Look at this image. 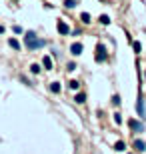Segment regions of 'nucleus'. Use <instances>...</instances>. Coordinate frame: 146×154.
Returning <instances> with one entry per match:
<instances>
[{
    "label": "nucleus",
    "mask_w": 146,
    "mask_h": 154,
    "mask_svg": "<svg viewBox=\"0 0 146 154\" xmlns=\"http://www.w3.org/2000/svg\"><path fill=\"white\" fill-rule=\"evenodd\" d=\"M24 42H26V48L28 50H38V48H42L46 42L40 38H36V34L30 30V32H26V36H24Z\"/></svg>",
    "instance_id": "f257e3e1"
},
{
    "label": "nucleus",
    "mask_w": 146,
    "mask_h": 154,
    "mask_svg": "<svg viewBox=\"0 0 146 154\" xmlns=\"http://www.w3.org/2000/svg\"><path fill=\"white\" fill-rule=\"evenodd\" d=\"M96 60L98 62H104L106 60V48H104V44H98L96 46Z\"/></svg>",
    "instance_id": "f03ea898"
},
{
    "label": "nucleus",
    "mask_w": 146,
    "mask_h": 154,
    "mask_svg": "<svg viewBox=\"0 0 146 154\" xmlns=\"http://www.w3.org/2000/svg\"><path fill=\"white\" fill-rule=\"evenodd\" d=\"M70 52H72L74 56H78V54H82V44H80V42H76V44H72V46H70Z\"/></svg>",
    "instance_id": "7ed1b4c3"
},
{
    "label": "nucleus",
    "mask_w": 146,
    "mask_h": 154,
    "mask_svg": "<svg viewBox=\"0 0 146 154\" xmlns=\"http://www.w3.org/2000/svg\"><path fill=\"white\" fill-rule=\"evenodd\" d=\"M130 128L136 130V132H142V130H144V124H142V122H136V120H130Z\"/></svg>",
    "instance_id": "20e7f679"
},
{
    "label": "nucleus",
    "mask_w": 146,
    "mask_h": 154,
    "mask_svg": "<svg viewBox=\"0 0 146 154\" xmlns=\"http://www.w3.org/2000/svg\"><path fill=\"white\" fill-rule=\"evenodd\" d=\"M58 32H60V34H68V32H70L68 24H66V22H58Z\"/></svg>",
    "instance_id": "39448f33"
},
{
    "label": "nucleus",
    "mask_w": 146,
    "mask_h": 154,
    "mask_svg": "<svg viewBox=\"0 0 146 154\" xmlns=\"http://www.w3.org/2000/svg\"><path fill=\"white\" fill-rule=\"evenodd\" d=\"M136 110H138V116H142V118H144V102H142V98L138 100V104H136Z\"/></svg>",
    "instance_id": "423d86ee"
},
{
    "label": "nucleus",
    "mask_w": 146,
    "mask_h": 154,
    "mask_svg": "<svg viewBox=\"0 0 146 154\" xmlns=\"http://www.w3.org/2000/svg\"><path fill=\"white\" fill-rule=\"evenodd\" d=\"M74 100H76L78 104H84V102H86V94H84V92H80V94H76V96H74Z\"/></svg>",
    "instance_id": "0eeeda50"
},
{
    "label": "nucleus",
    "mask_w": 146,
    "mask_h": 154,
    "mask_svg": "<svg viewBox=\"0 0 146 154\" xmlns=\"http://www.w3.org/2000/svg\"><path fill=\"white\" fill-rule=\"evenodd\" d=\"M134 148H136V150H140V152H144V150H146V144L142 142V140H136V142H134Z\"/></svg>",
    "instance_id": "6e6552de"
},
{
    "label": "nucleus",
    "mask_w": 146,
    "mask_h": 154,
    "mask_svg": "<svg viewBox=\"0 0 146 154\" xmlns=\"http://www.w3.org/2000/svg\"><path fill=\"white\" fill-rule=\"evenodd\" d=\"M42 64H44V68H46V70H50V68H52V58H50V56H44Z\"/></svg>",
    "instance_id": "1a4fd4ad"
},
{
    "label": "nucleus",
    "mask_w": 146,
    "mask_h": 154,
    "mask_svg": "<svg viewBox=\"0 0 146 154\" xmlns=\"http://www.w3.org/2000/svg\"><path fill=\"white\" fill-rule=\"evenodd\" d=\"M80 18H82V22H84V24L92 22V20H90V14H88V12H82V14H80Z\"/></svg>",
    "instance_id": "9d476101"
},
{
    "label": "nucleus",
    "mask_w": 146,
    "mask_h": 154,
    "mask_svg": "<svg viewBox=\"0 0 146 154\" xmlns=\"http://www.w3.org/2000/svg\"><path fill=\"white\" fill-rule=\"evenodd\" d=\"M124 148H126V144L120 140V142H116V146H114V150H118V152H124Z\"/></svg>",
    "instance_id": "9b49d317"
},
{
    "label": "nucleus",
    "mask_w": 146,
    "mask_h": 154,
    "mask_svg": "<svg viewBox=\"0 0 146 154\" xmlns=\"http://www.w3.org/2000/svg\"><path fill=\"white\" fill-rule=\"evenodd\" d=\"M8 44H10V46H12L14 50H18V48H20V42H18V40H14V38H10V40H8Z\"/></svg>",
    "instance_id": "f8f14e48"
},
{
    "label": "nucleus",
    "mask_w": 146,
    "mask_h": 154,
    "mask_svg": "<svg viewBox=\"0 0 146 154\" xmlns=\"http://www.w3.org/2000/svg\"><path fill=\"white\" fill-rule=\"evenodd\" d=\"M64 6L66 8H74L76 6V0H64Z\"/></svg>",
    "instance_id": "ddd939ff"
},
{
    "label": "nucleus",
    "mask_w": 146,
    "mask_h": 154,
    "mask_svg": "<svg viewBox=\"0 0 146 154\" xmlns=\"http://www.w3.org/2000/svg\"><path fill=\"white\" fill-rule=\"evenodd\" d=\"M50 90H52L54 94H56V92H60V84H58V82H52V86H50Z\"/></svg>",
    "instance_id": "4468645a"
},
{
    "label": "nucleus",
    "mask_w": 146,
    "mask_h": 154,
    "mask_svg": "<svg viewBox=\"0 0 146 154\" xmlns=\"http://www.w3.org/2000/svg\"><path fill=\"white\" fill-rule=\"evenodd\" d=\"M30 72H32V74H38V72H40V66H38V64H32V66H30Z\"/></svg>",
    "instance_id": "2eb2a0df"
},
{
    "label": "nucleus",
    "mask_w": 146,
    "mask_h": 154,
    "mask_svg": "<svg viewBox=\"0 0 146 154\" xmlns=\"http://www.w3.org/2000/svg\"><path fill=\"white\" fill-rule=\"evenodd\" d=\"M68 86H70L72 90H78V86H80V82H78V80H72V82H70Z\"/></svg>",
    "instance_id": "dca6fc26"
},
{
    "label": "nucleus",
    "mask_w": 146,
    "mask_h": 154,
    "mask_svg": "<svg viewBox=\"0 0 146 154\" xmlns=\"http://www.w3.org/2000/svg\"><path fill=\"white\" fill-rule=\"evenodd\" d=\"M112 104H114V106H118V104H120V96H118V94H114V96H112Z\"/></svg>",
    "instance_id": "f3484780"
},
{
    "label": "nucleus",
    "mask_w": 146,
    "mask_h": 154,
    "mask_svg": "<svg viewBox=\"0 0 146 154\" xmlns=\"http://www.w3.org/2000/svg\"><path fill=\"white\" fill-rule=\"evenodd\" d=\"M100 22H102V24H108V22H110V18L104 14V16H100Z\"/></svg>",
    "instance_id": "a211bd4d"
},
{
    "label": "nucleus",
    "mask_w": 146,
    "mask_h": 154,
    "mask_svg": "<svg viewBox=\"0 0 146 154\" xmlns=\"http://www.w3.org/2000/svg\"><path fill=\"white\" fill-rule=\"evenodd\" d=\"M114 122H116V124H120V122H122V116H120V114H114Z\"/></svg>",
    "instance_id": "6ab92c4d"
},
{
    "label": "nucleus",
    "mask_w": 146,
    "mask_h": 154,
    "mask_svg": "<svg viewBox=\"0 0 146 154\" xmlns=\"http://www.w3.org/2000/svg\"><path fill=\"white\" fill-rule=\"evenodd\" d=\"M140 48H142V46H140V42H134V50H136V52H140Z\"/></svg>",
    "instance_id": "aec40b11"
},
{
    "label": "nucleus",
    "mask_w": 146,
    "mask_h": 154,
    "mask_svg": "<svg viewBox=\"0 0 146 154\" xmlns=\"http://www.w3.org/2000/svg\"><path fill=\"white\" fill-rule=\"evenodd\" d=\"M2 32H4V26H0V34H2Z\"/></svg>",
    "instance_id": "412c9836"
}]
</instances>
